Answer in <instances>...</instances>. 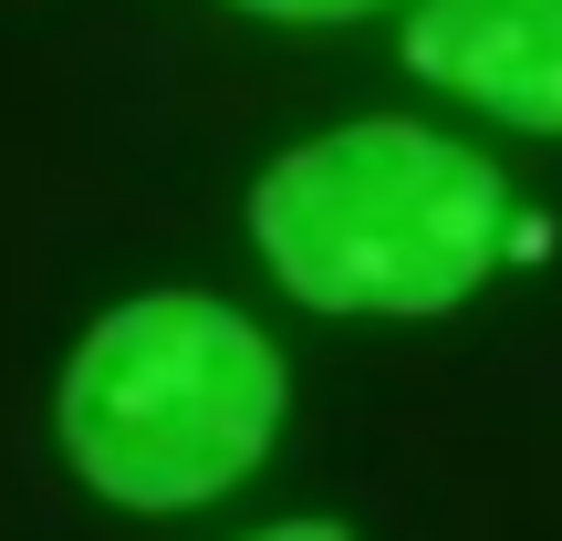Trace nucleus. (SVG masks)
Masks as SVG:
<instances>
[{
    "label": "nucleus",
    "mask_w": 562,
    "mask_h": 541,
    "mask_svg": "<svg viewBox=\"0 0 562 541\" xmlns=\"http://www.w3.org/2000/svg\"><path fill=\"white\" fill-rule=\"evenodd\" d=\"M250 250L302 313L438 323L501 271L510 178L459 136L355 115L250 178Z\"/></svg>",
    "instance_id": "1"
},
{
    "label": "nucleus",
    "mask_w": 562,
    "mask_h": 541,
    "mask_svg": "<svg viewBox=\"0 0 562 541\" xmlns=\"http://www.w3.org/2000/svg\"><path fill=\"white\" fill-rule=\"evenodd\" d=\"M292 364L220 292H136L63 354V459L115 510H209L281 448Z\"/></svg>",
    "instance_id": "2"
},
{
    "label": "nucleus",
    "mask_w": 562,
    "mask_h": 541,
    "mask_svg": "<svg viewBox=\"0 0 562 541\" xmlns=\"http://www.w3.org/2000/svg\"><path fill=\"white\" fill-rule=\"evenodd\" d=\"M396 63L510 136H562V0H417Z\"/></svg>",
    "instance_id": "3"
},
{
    "label": "nucleus",
    "mask_w": 562,
    "mask_h": 541,
    "mask_svg": "<svg viewBox=\"0 0 562 541\" xmlns=\"http://www.w3.org/2000/svg\"><path fill=\"white\" fill-rule=\"evenodd\" d=\"M229 11H250V21H364L385 0H229Z\"/></svg>",
    "instance_id": "4"
},
{
    "label": "nucleus",
    "mask_w": 562,
    "mask_h": 541,
    "mask_svg": "<svg viewBox=\"0 0 562 541\" xmlns=\"http://www.w3.org/2000/svg\"><path fill=\"white\" fill-rule=\"evenodd\" d=\"M240 541H355V531L323 521V510H292V521H261V531H240Z\"/></svg>",
    "instance_id": "5"
}]
</instances>
